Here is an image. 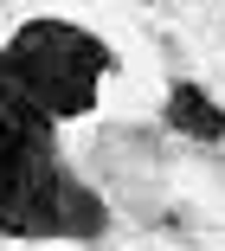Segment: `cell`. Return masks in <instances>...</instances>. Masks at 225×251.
I'll list each match as a JSON object with an SVG mask.
<instances>
[{
  "mask_svg": "<svg viewBox=\"0 0 225 251\" xmlns=\"http://www.w3.org/2000/svg\"><path fill=\"white\" fill-rule=\"evenodd\" d=\"M0 65L20 84V97L51 116V123H71L97 110V84L109 71V45L71 20H26L7 45H0Z\"/></svg>",
  "mask_w": 225,
  "mask_h": 251,
  "instance_id": "cell-1",
  "label": "cell"
},
{
  "mask_svg": "<svg viewBox=\"0 0 225 251\" xmlns=\"http://www.w3.org/2000/svg\"><path fill=\"white\" fill-rule=\"evenodd\" d=\"M0 232L13 238H97L103 232V200L58 161L51 135L0 155Z\"/></svg>",
  "mask_w": 225,
  "mask_h": 251,
  "instance_id": "cell-2",
  "label": "cell"
},
{
  "mask_svg": "<svg viewBox=\"0 0 225 251\" xmlns=\"http://www.w3.org/2000/svg\"><path fill=\"white\" fill-rule=\"evenodd\" d=\"M167 129H180V135H193V142H225V110L212 103L200 84L180 77L174 90H167Z\"/></svg>",
  "mask_w": 225,
  "mask_h": 251,
  "instance_id": "cell-3",
  "label": "cell"
}]
</instances>
